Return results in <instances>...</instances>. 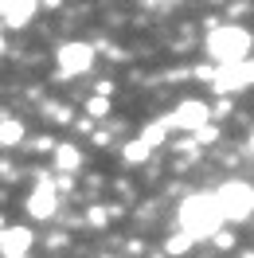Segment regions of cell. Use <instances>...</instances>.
Returning <instances> with one entry per match:
<instances>
[{
    "instance_id": "1",
    "label": "cell",
    "mask_w": 254,
    "mask_h": 258,
    "mask_svg": "<svg viewBox=\"0 0 254 258\" xmlns=\"http://www.w3.org/2000/svg\"><path fill=\"white\" fill-rule=\"evenodd\" d=\"M176 219H180V235H188L192 242L196 239H211L215 231H223V215H219L215 200H211L207 192L188 196V200L180 204V211H176Z\"/></svg>"
},
{
    "instance_id": "2",
    "label": "cell",
    "mask_w": 254,
    "mask_h": 258,
    "mask_svg": "<svg viewBox=\"0 0 254 258\" xmlns=\"http://www.w3.org/2000/svg\"><path fill=\"white\" fill-rule=\"evenodd\" d=\"M207 55L219 67H238L250 59V32L238 24H219L207 35Z\"/></svg>"
},
{
    "instance_id": "3",
    "label": "cell",
    "mask_w": 254,
    "mask_h": 258,
    "mask_svg": "<svg viewBox=\"0 0 254 258\" xmlns=\"http://www.w3.org/2000/svg\"><path fill=\"white\" fill-rule=\"evenodd\" d=\"M215 200V208H219L223 223H242V219H250L254 211V188L246 180H227L219 184V192L211 196Z\"/></svg>"
},
{
    "instance_id": "4",
    "label": "cell",
    "mask_w": 254,
    "mask_h": 258,
    "mask_svg": "<svg viewBox=\"0 0 254 258\" xmlns=\"http://www.w3.org/2000/svg\"><path fill=\"white\" fill-rule=\"evenodd\" d=\"M55 63H59V75H63V79L86 75V71H90V63H94V47H90V43H82V39L63 43V47L55 51Z\"/></svg>"
},
{
    "instance_id": "5",
    "label": "cell",
    "mask_w": 254,
    "mask_h": 258,
    "mask_svg": "<svg viewBox=\"0 0 254 258\" xmlns=\"http://www.w3.org/2000/svg\"><path fill=\"white\" fill-rule=\"evenodd\" d=\"M160 121H164L168 129L180 125V129H192V133H196V129L211 125V106H207V102H200V98H188V102H180L168 117H160Z\"/></svg>"
},
{
    "instance_id": "6",
    "label": "cell",
    "mask_w": 254,
    "mask_h": 258,
    "mask_svg": "<svg viewBox=\"0 0 254 258\" xmlns=\"http://www.w3.org/2000/svg\"><path fill=\"white\" fill-rule=\"evenodd\" d=\"M254 86V59L238 67H215V75H211V90L215 94H235V90H246Z\"/></svg>"
},
{
    "instance_id": "7",
    "label": "cell",
    "mask_w": 254,
    "mask_h": 258,
    "mask_svg": "<svg viewBox=\"0 0 254 258\" xmlns=\"http://www.w3.org/2000/svg\"><path fill=\"white\" fill-rule=\"evenodd\" d=\"M32 231L28 227H4L0 231V254L4 258H28V250H32Z\"/></svg>"
},
{
    "instance_id": "8",
    "label": "cell",
    "mask_w": 254,
    "mask_h": 258,
    "mask_svg": "<svg viewBox=\"0 0 254 258\" xmlns=\"http://www.w3.org/2000/svg\"><path fill=\"white\" fill-rule=\"evenodd\" d=\"M35 12H39V4H32V0H0V20L8 28H28Z\"/></svg>"
},
{
    "instance_id": "9",
    "label": "cell",
    "mask_w": 254,
    "mask_h": 258,
    "mask_svg": "<svg viewBox=\"0 0 254 258\" xmlns=\"http://www.w3.org/2000/svg\"><path fill=\"white\" fill-rule=\"evenodd\" d=\"M28 211H32V219H51L59 211V196H55V188H51L47 180L28 196Z\"/></svg>"
},
{
    "instance_id": "10",
    "label": "cell",
    "mask_w": 254,
    "mask_h": 258,
    "mask_svg": "<svg viewBox=\"0 0 254 258\" xmlns=\"http://www.w3.org/2000/svg\"><path fill=\"white\" fill-rule=\"evenodd\" d=\"M79 164H82V153L75 145H55V168H59L63 176H71Z\"/></svg>"
},
{
    "instance_id": "11",
    "label": "cell",
    "mask_w": 254,
    "mask_h": 258,
    "mask_svg": "<svg viewBox=\"0 0 254 258\" xmlns=\"http://www.w3.org/2000/svg\"><path fill=\"white\" fill-rule=\"evenodd\" d=\"M24 141V121L20 117H0V149H12Z\"/></svg>"
},
{
    "instance_id": "12",
    "label": "cell",
    "mask_w": 254,
    "mask_h": 258,
    "mask_svg": "<svg viewBox=\"0 0 254 258\" xmlns=\"http://www.w3.org/2000/svg\"><path fill=\"white\" fill-rule=\"evenodd\" d=\"M168 133H172V129L164 125V121H153V125H145V129H141V137H137V141H141V145L153 153V149H160L164 141H168Z\"/></svg>"
},
{
    "instance_id": "13",
    "label": "cell",
    "mask_w": 254,
    "mask_h": 258,
    "mask_svg": "<svg viewBox=\"0 0 254 258\" xmlns=\"http://www.w3.org/2000/svg\"><path fill=\"white\" fill-rule=\"evenodd\" d=\"M121 157H125L129 164H145V161H149V149H145L141 141H129V145L121 149Z\"/></svg>"
},
{
    "instance_id": "14",
    "label": "cell",
    "mask_w": 254,
    "mask_h": 258,
    "mask_svg": "<svg viewBox=\"0 0 254 258\" xmlns=\"http://www.w3.org/2000/svg\"><path fill=\"white\" fill-rule=\"evenodd\" d=\"M188 250H192V239H188V235H172V239H168V242H164V254H188Z\"/></svg>"
},
{
    "instance_id": "15",
    "label": "cell",
    "mask_w": 254,
    "mask_h": 258,
    "mask_svg": "<svg viewBox=\"0 0 254 258\" xmlns=\"http://www.w3.org/2000/svg\"><path fill=\"white\" fill-rule=\"evenodd\" d=\"M110 215H117V208H90L86 223H90V227H106V219H110Z\"/></svg>"
},
{
    "instance_id": "16",
    "label": "cell",
    "mask_w": 254,
    "mask_h": 258,
    "mask_svg": "<svg viewBox=\"0 0 254 258\" xmlns=\"http://www.w3.org/2000/svg\"><path fill=\"white\" fill-rule=\"evenodd\" d=\"M86 113H90V117H106V113H110V98H90V102H86Z\"/></svg>"
},
{
    "instance_id": "17",
    "label": "cell",
    "mask_w": 254,
    "mask_h": 258,
    "mask_svg": "<svg viewBox=\"0 0 254 258\" xmlns=\"http://www.w3.org/2000/svg\"><path fill=\"white\" fill-rule=\"evenodd\" d=\"M215 137H219V129H215V125H204V129H196V137H192V141H196V145H207V141H215Z\"/></svg>"
},
{
    "instance_id": "18",
    "label": "cell",
    "mask_w": 254,
    "mask_h": 258,
    "mask_svg": "<svg viewBox=\"0 0 254 258\" xmlns=\"http://www.w3.org/2000/svg\"><path fill=\"white\" fill-rule=\"evenodd\" d=\"M211 242H215L219 250H231V246H235V235H231V231H215V235H211Z\"/></svg>"
},
{
    "instance_id": "19",
    "label": "cell",
    "mask_w": 254,
    "mask_h": 258,
    "mask_svg": "<svg viewBox=\"0 0 254 258\" xmlns=\"http://www.w3.org/2000/svg\"><path fill=\"white\" fill-rule=\"evenodd\" d=\"M47 117H55L59 125H67V121H71V110H67V106H59V102H55V106H47Z\"/></svg>"
},
{
    "instance_id": "20",
    "label": "cell",
    "mask_w": 254,
    "mask_h": 258,
    "mask_svg": "<svg viewBox=\"0 0 254 258\" xmlns=\"http://www.w3.org/2000/svg\"><path fill=\"white\" fill-rule=\"evenodd\" d=\"M0 55H4V35H0Z\"/></svg>"
},
{
    "instance_id": "21",
    "label": "cell",
    "mask_w": 254,
    "mask_h": 258,
    "mask_svg": "<svg viewBox=\"0 0 254 258\" xmlns=\"http://www.w3.org/2000/svg\"><path fill=\"white\" fill-rule=\"evenodd\" d=\"M250 153H254V133H250Z\"/></svg>"
},
{
    "instance_id": "22",
    "label": "cell",
    "mask_w": 254,
    "mask_h": 258,
    "mask_svg": "<svg viewBox=\"0 0 254 258\" xmlns=\"http://www.w3.org/2000/svg\"><path fill=\"white\" fill-rule=\"evenodd\" d=\"M0 231H4V215H0Z\"/></svg>"
}]
</instances>
